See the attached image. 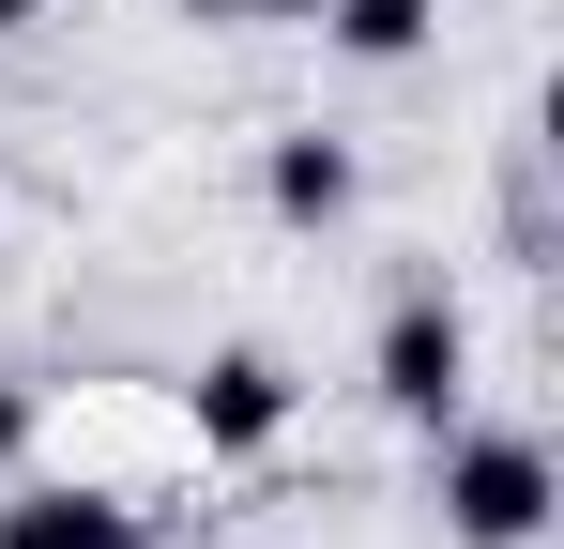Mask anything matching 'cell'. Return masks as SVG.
I'll list each match as a JSON object with an SVG mask.
<instances>
[{
	"label": "cell",
	"instance_id": "cell-1",
	"mask_svg": "<svg viewBox=\"0 0 564 549\" xmlns=\"http://www.w3.org/2000/svg\"><path fill=\"white\" fill-rule=\"evenodd\" d=\"M443 443V535L458 549H534L550 535V443L534 428H427Z\"/></svg>",
	"mask_w": 564,
	"mask_h": 549
},
{
	"label": "cell",
	"instance_id": "cell-2",
	"mask_svg": "<svg viewBox=\"0 0 564 549\" xmlns=\"http://www.w3.org/2000/svg\"><path fill=\"white\" fill-rule=\"evenodd\" d=\"M367 381H381L397 428H458V397H473V321H458V290H397L381 336H367Z\"/></svg>",
	"mask_w": 564,
	"mask_h": 549
},
{
	"label": "cell",
	"instance_id": "cell-3",
	"mask_svg": "<svg viewBox=\"0 0 564 549\" xmlns=\"http://www.w3.org/2000/svg\"><path fill=\"white\" fill-rule=\"evenodd\" d=\"M184 412H198V458H260V443L290 428V366H275V352H214V366L184 381Z\"/></svg>",
	"mask_w": 564,
	"mask_h": 549
},
{
	"label": "cell",
	"instance_id": "cell-4",
	"mask_svg": "<svg viewBox=\"0 0 564 549\" xmlns=\"http://www.w3.org/2000/svg\"><path fill=\"white\" fill-rule=\"evenodd\" d=\"M260 198H275V229H336V214L367 198V169H351V138H321V122H290L275 153H260Z\"/></svg>",
	"mask_w": 564,
	"mask_h": 549
},
{
	"label": "cell",
	"instance_id": "cell-5",
	"mask_svg": "<svg viewBox=\"0 0 564 549\" xmlns=\"http://www.w3.org/2000/svg\"><path fill=\"white\" fill-rule=\"evenodd\" d=\"M0 549H153L122 488H15L0 504Z\"/></svg>",
	"mask_w": 564,
	"mask_h": 549
},
{
	"label": "cell",
	"instance_id": "cell-6",
	"mask_svg": "<svg viewBox=\"0 0 564 549\" xmlns=\"http://www.w3.org/2000/svg\"><path fill=\"white\" fill-rule=\"evenodd\" d=\"M321 31H336V62H427L443 0H321Z\"/></svg>",
	"mask_w": 564,
	"mask_h": 549
},
{
	"label": "cell",
	"instance_id": "cell-7",
	"mask_svg": "<svg viewBox=\"0 0 564 549\" xmlns=\"http://www.w3.org/2000/svg\"><path fill=\"white\" fill-rule=\"evenodd\" d=\"M31 428H46V397H31V381H0V473L31 458Z\"/></svg>",
	"mask_w": 564,
	"mask_h": 549
},
{
	"label": "cell",
	"instance_id": "cell-8",
	"mask_svg": "<svg viewBox=\"0 0 564 549\" xmlns=\"http://www.w3.org/2000/svg\"><path fill=\"white\" fill-rule=\"evenodd\" d=\"M184 15H214V31H260V15H321V0H184Z\"/></svg>",
	"mask_w": 564,
	"mask_h": 549
},
{
	"label": "cell",
	"instance_id": "cell-9",
	"mask_svg": "<svg viewBox=\"0 0 564 549\" xmlns=\"http://www.w3.org/2000/svg\"><path fill=\"white\" fill-rule=\"evenodd\" d=\"M31 15H46V0H0V31H31Z\"/></svg>",
	"mask_w": 564,
	"mask_h": 549
}]
</instances>
